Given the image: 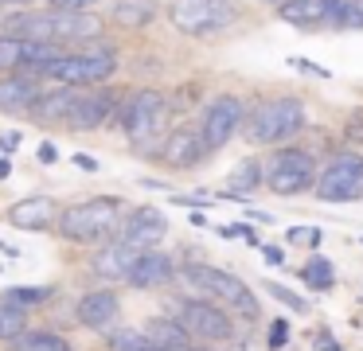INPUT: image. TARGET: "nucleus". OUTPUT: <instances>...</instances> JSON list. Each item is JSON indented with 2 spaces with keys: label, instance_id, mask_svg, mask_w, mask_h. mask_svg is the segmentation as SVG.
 I'll return each mask as SVG.
<instances>
[{
  "label": "nucleus",
  "instance_id": "ddd939ff",
  "mask_svg": "<svg viewBox=\"0 0 363 351\" xmlns=\"http://www.w3.org/2000/svg\"><path fill=\"white\" fill-rule=\"evenodd\" d=\"M74 316H79V324L90 328V332H110L121 320V296L113 293V289H90V293H82Z\"/></svg>",
  "mask_w": 363,
  "mask_h": 351
},
{
  "label": "nucleus",
  "instance_id": "5701e85b",
  "mask_svg": "<svg viewBox=\"0 0 363 351\" xmlns=\"http://www.w3.org/2000/svg\"><path fill=\"white\" fill-rule=\"evenodd\" d=\"M277 16H281L285 23H293V28L313 31L324 23V0H281Z\"/></svg>",
  "mask_w": 363,
  "mask_h": 351
},
{
  "label": "nucleus",
  "instance_id": "49530a36",
  "mask_svg": "<svg viewBox=\"0 0 363 351\" xmlns=\"http://www.w3.org/2000/svg\"><path fill=\"white\" fill-rule=\"evenodd\" d=\"M12 176V160L9 156H0V179H9Z\"/></svg>",
  "mask_w": 363,
  "mask_h": 351
},
{
  "label": "nucleus",
  "instance_id": "37998d69",
  "mask_svg": "<svg viewBox=\"0 0 363 351\" xmlns=\"http://www.w3.org/2000/svg\"><path fill=\"white\" fill-rule=\"evenodd\" d=\"M176 203H180V207H211L215 199H191V195H180Z\"/></svg>",
  "mask_w": 363,
  "mask_h": 351
},
{
  "label": "nucleus",
  "instance_id": "393cba45",
  "mask_svg": "<svg viewBox=\"0 0 363 351\" xmlns=\"http://www.w3.org/2000/svg\"><path fill=\"white\" fill-rule=\"evenodd\" d=\"M51 296H55V289L51 285H9L4 293H0V304H9V308H40V304H48Z\"/></svg>",
  "mask_w": 363,
  "mask_h": 351
},
{
  "label": "nucleus",
  "instance_id": "7c9ffc66",
  "mask_svg": "<svg viewBox=\"0 0 363 351\" xmlns=\"http://www.w3.org/2000/svg\"><path fill=\"white\" fill-rule=\"evenodd\" d=\"M20 332H28V312L0 304V343H12Z\"/></svg>",
  "mask_w": 363,
  "mask_h": 351
},
{
  "label": "nucleus",
  "instance_id": "72a5a7b5",
  "mask_svg": "<svg viewBox=\"0 0 363 351\" xmlns=\"http://www.w3.org/2000/svg\"><path fill=\"white\" fill-rule=\"evenodd\" d=\"M285 340H289V320H274L269 324V351H281L285 347Z\"/></svg>",
  "mask_w": 363,
  "mask_h": 351
},
{
  "label": "nucleus",
  "instance_id": "0eeeda50",
  "mask_svg": "<svg viewBox=\"0 0 363 351\" xmlns=\"http://www.w3.org/2000/svg\"><path fill=\"white\" fill-rule=\"evenodd\" d=\"M168 20H172L176 31H184L191 39H211L223 35L238 20V4L235 0H172Z\"/></svg>",
  "mask_w": 363,
  "mask_h": 351
},
{
  "label": "nucleus",
  "instance_id": "6e6552de",
  "mask_svg": "<svg viewBox=\"0 0 363 351\" xmlns=\"http://www.w3.org/2000/svg\"><path fill=\"white\" fill-rule=\"evenodd\" d=\"M316 156L308 148H297V145H285L262 164V179L269 184L274 195H301L305 187H313L316 179Z\"/></svg>",
  "mask_w": 363,
  "mask_h": 351
},
{
  "label": "nucleus",
  "instance_id": "1a4fd4ad",
  "mask_svg": "<svg viewBox=\"0 0 363 351\" xmlns=\"http://www.w3.org/2000/svg\"><path fill=\"white\" fill-rule=\"evenodd\" d=\"M313 191L320 203H355L363 199V156L336 152L324 168H316Z\"/></svg>",
  "mask_w": 363,
  "mask_h": 351
},
{
  "label": "nucleus",
  "instance_id": "4c0bfd02",
  "mask_svg": "<svg viewBox=\"0 0 363 351\" xmlns=\"http://www.w3.org/2000/svg\"><path fill=\"white\" fill-rule=\"evenodd\" d=\"M344 133H347V140H363V113H355L352 121H347Z\"/></svg>",
  "mask_w": 363,
  "mask_h": 351
},
{
  "label": "nucleus",
  "instance_id": "aec40b11",
  "mask_svg": "<svg viewBox=\"0 0 363 351\" xmlns=\"http://www.w3.org/2000/svg\"><path fill=\"white\" fill-rule=\"evenodd\" d=\"M55 199L51 195H28V199L12 203L9 207V223L16 226V230H48L51 223H55Z\"/></svg>",
  "mask_w": 363,
  "mask_h": 351
},
{
  "label": "nucleus",
  "instance_id": "9b49d317",
  "mask_svg": "<svg viewBox=\"0 0 363 351\" xmlns=\"http://www.w3.org/2000/svg\"><path fill=\"white\" fill-rule=\"evenodd\" d=\"M180 328L188 335H196V340H203V343H230L235 340V320H230V312L215 301H203V296L184 301Z\"/></svg>",
  "mask_w": 363,
  "mask_h": 351
},
{
  "label": "nucleus",
  "instance_id": "a18cd8bd",
  "mask_svg": "<svg viewBox=\"0 0 363 351\" xmlns=\"http://www.w3.org/2000/svg\"><path fill=\"white\" fill-rule=\"evenodd\" d=\"M242 242H246V246H262V238H258V234L250 230V226H246V230H242Z\"/></svg>",
  "mask_w": 363,
  "mask_h": 351
},
{
  "label": "nucleus",
  "instance_id": "c85d7f7f",
  "mask_svg": "<svg viewBox=\"0 0 363 351\" xmlns=\"http://www.w3.org/2000/svg\"><path fill=\"white\" fill-rule=\"evenodd\" d=\"M106 347L110 351H145L149 340H145L141 328H110L106 332Z\"/></svg>",
  "mask_w": 363,
  "mask_h": 351
},
{
  "label": "nucleus",
  "instance_id": "4468645a",
  "mask_svg": "<svg viewBox=\"0 0 363 351\" xmlns=\"http://www.w3.org/2000/svg\"><path fill=\"white\" fill-rule=\"evenodd\" d=\"M207 152L203 137H199L196 125H180V129H172L164 140H160V160L168 164V168H196Z\"/></svg>",
  "mask_w": 363,
  "mask_h": 351
},
{
  "label": "nucleus",
  "instance_id": "f03ea898",
  "mask_svg": "<svg viewBox=\"0 0 363 351\" xmlns=\"http://www.w3.org/2000/svg\"><path fill=\"white\" fill-rule=\"evenodd\" d=\"M9 35L32 43H90L102 35V20L94 12H20L9 20Z\"/></svg>",
  "mask_w": 363,
  "mask_h": 351
},
{
  "label": "nucleus",
  "instance_id": "7ed1b4c3",
  "mask_svg": "<svg viewBox=\"0 0 363 351\" xmlns=\"http://www.w3.org/2000/svg\"><path fill=\"white\" fill-rule=\"evenodd\" d=\"M113 70H118V55H113V47L90 43V47H82V51H63V55H55L48 67H40V74H35V78H51V82H59V86L86 90V86L110 82Z\"/></svg>",
  "mask_w": 363,
  "mask_h": 351
},
{
  "label": "nucleus",
  "instance_id": "c03bdc74",
  "mask_svg": "<svg viewBox=\"0 0 363 351\" xmlns=\"http://www.w3.org/2000/svg\"><path fill=\"white\" fill-rule=\"evenodd\" d=\"M262 254H266V257H269V262H274V265H281V257H285V254H281V250H277V246H262Z\"/></svg>",
  "mask_w": 363,
  "mask_h": 351
},
{
  "label": "nucleus",
  "instance_id": "a211bd4d",
  "mask_svg": "<svg viewBox=\"0 0 363 351\" xmlns=\"http://www.w3.org/2000/svg\"><path fill=\"white\" fill-rule=\"evenodd\" d=\"M168 281H176V262L164 250H141L129 269V285L133 289H164Z\"/></svg>",
  "mask_w": 363,
  "mask_h": 351
},
{
  "label": "nucleus",
  "instance_id": "f257e3e1",
  "mask_svg": "<svg viewBox=\"0 0 363 351\" xmlns=\"http://www.w3.org/2000/svg\"><path fill=\"white\" fill-rule=\"evenodd\" d=\"M176 277L188 285V293H199L203 301L223 304V308L235 312V316L258 320V312H262L258 296H254V289L246 285L242 277H235V273L215 269V265H207V262H188L184 269H176Z\"/></svg>",
  "mask_w": 363,
  "mask_h": 351
},
{
  "label": "nucleus",
  "instance_id": "09e8293b",
  "mask_svg": "<svg viewBox=\"0 0 363 351\" xmlns=\"http://www.w3.org/2000/svg\"><path fill=\"white\" fill-rule=\"evenodd\" d=\"M145 351H157V347H145ZM176 351H199V347H191V343H188V347H176Z\"/></svg>",
  "mask_w": 363,
  "mask_h": 351
},
{
  "label": "nucleus",
  "instance_id": "39448f33",
  "mask_svg": "<svg viewBox=\"0 0 363 351\" xmlns=\"http://www.w3.org/2000/svg\"><path fill=\"white\" fill-rule=\"evenodd\" d=\"M301 129H305V101L293 98V94L258 101L242 121V133L250 145H285Z\"/></svg>",
  "mask_w": 363,
  "mask_h": 351
},
{
  "label": "nucleus",
  "instance_id": "2f4dec72",
  "mask_svg": "<svg viewBox=\"0 0 363 351\" xmlns=\"http://www.w3.org/2000/svg\"><path fill=\"white\" fill-rule=\"evenodd\" d=\"M266 293H274L277 301H281V304H289L293 312H308V304L301 301V296H293V293H289V289H285V285H277V281H269V285H266Z\"/></svg>",
  "mask_w": 363,
  "mask_h": 351
},
{
  "label": "nucleus",
  "instance_id": "bb28decb",
  "mask_svg": "<svg viewBox=\"0 0 363 351\" xmlns=\"http://www.w3.org/2000/svg\"><path fill=\"white\" fill-rule=\"evenodd\" d=\"M301 277H305L308 289H316V293H328L332 285H336V269H332V262L324 254H313L305 262V269H301Z\"/></svg>",
  "mask_w": 363,
  "mask_h": 351
},
{
  "label": "nucleus",
  "instance_id": "de8ad7c7",
  "mask_svg": "<svg viewBox=\"0 0 363 351\" xmlns=\"http://www.w3.org/2000/svg\"><path fill=\"white\" fill-rule=\"evenodd\" d=\"M20 4H35V0H0V8H20Z\"/></svg>",
  "mask_w": 363,
  "mask_h": 351
},
{
  "label": "nucleus",
  "instance_id": "473e14b6",
  "mask_svg": "<svg viewBox=\"0 0 363 351\" xmlns=\"http://www.w3.org/2000/svg\"><path fill=\"white\" fill-rule=\"evenodd\" d=\"M285 238H289V242H308V246H320L324 230H316V226H293V230H285Z\"/></svg>",
  "mask_w": 363,
  "mask_h": 351
},
{
  "label": "nucleus",
  "instance_id": "c9c22d12",
  "mask_svg": "<svg viewBox=\"0 0 363 351\" xmlns=\"http://www.w3.org/2000/svg\"><path fill=\"white\" fill-rule=\"evenodd\" d=\"M293 67L308 70L313 78H332V70H328V67H316V62H308V59H293Z\"/></svg>",
  "mask_w": 363,
  "mask_h": 351
},
{
  "label": "nucleus",
  "instance_id": "e433bc0d",
  "mask_svg": "<svg viewBox=\"0 0 363 351\" xmlns=\"http://www.w3.org/2000/svg\"><path fill=\"white\" fill-rule=\"evenodd\" d=\"M71 164H79L82 172H98V168H102V164H98L94 156H86V152H74V156H71Z\"/></svg>",
  "mask_w": 363,
  "mask_h": 351
},
{
  "label": "nucleus",
  "instance_id": "f3484780",
  "mask_svg": "<svg viewBox=\"0 0 363 351\" xmlns=\"http://www.w3.org/2000/svg\"><path fill=\"white\" fill-rule=\"evenodd\" d=\"M133 262H137V250L113 238V242H102V250H94V257H90V273H94L98 281H106V285H113V281H129Z\"/></svg>",
  "mask_w": 363,
  "mask_h": 351
},
{
  "label": "nucleus",
  "instance_id": "58836bf2",
  "mask_svg": "<svg viewBox=\"0 0 363 351\" xmlns=\"http://www.w3.org/2000/svg\"><path fill=\"white\" fill-rule=\"evenodd\" d=\"M20 148V133H0V152H16Z\"/></svg>",
  "mask_w": 363,
  "mask_h": 351
},
{
  "label": "nucleus",
  "instance_id": "4be33fe9",
  "mask_svg": "<svg viewBox=\"0 0 363 351\" xmlns=\"http://www.w3.org/2000/svg\"><path fill=\"white\" fill-rule=\"evenodd\" d=\"M145 340H149V347H157V351H176V347H188L191 343V335L180 328V320H168V316H152V320H145Z\"/></svg>",
  "mask_w": 363,
  "mask_h": 351
},
{
  "label": "nucleus",
  "instance_id": "cd10ccee",
  "mask_svg": "<svg viewBox=\"0 0 363 351\" xmlns=\"http://www.w3.org/2000/svg\"><path fill=\"white\" fill-rule=\"evenodd\" d=\"M258 184H262V164H258V160H242V164H238V168L227 176V191H235V195L254 191Z\"/></svg>",
  "mask_w": 363,
  "mask_h": 351
},
{
  "label": "nucleus",
  "instance_id": "b1692460",
  "mask_svg": "<svg viewBox=\"0 0 363 351\" xmlns=\"http://www.w3.org/2000/svg\"><path fill=\"white\" fill-rule=\"evenodd\" d=\"M9 351H74V343L63 340L59 332H48V328H28L9 343Z\"/></svg>",
  "mask_w": 363,
  "mask_h": 351
},
{
  "label": "nucleus",
  "instance_id": "dca6fc26",
  "mask_svg": "<svg viewBox=\"0 0 363 351\" xmlns=\"http://www.w3.org/2000/svg\"><path fill=\"white\" fill-rule=\"evenodd\" d=\"M82 90H74V86H55V90H40V98L32 101V109H28V117H32L35 125H67L74 113V106H79Z\"/></svg>",
  "mask_w": 363,
  "mask_h": 351
},
{
  "label": "nucleus",
  "instance_id": "2eb2a0df",
  "mask_svg": "<svg viewBox=\"0 0 363 351\" xmlns=\"http://www.w3.org/2000/svg\"><path fill=\"white\" fill-rule=\"evenodd\" d=\"M118 101H121V94L110 90V86H102V90H82V98H79V106H74L67 125L71 129H98V125H106L121 109Z\"/></svg>",
  "mask_w": 363,
  "mask_h": 351
},
{
  "label": "nucleus",
  "instance_id": "412c9836",
  "mask_svg": "<svg viewBox=\"0 0 363 351\" xmlns=\"http://www.w3.org/2000/svg\"><path fill=\"white\" fill-rule=\"evenodd\" d=\"M160 12H164V8H160L157 0H118L113 12H110V20L118 23V28H125V31H141V28H149Z\"/></svg>",
  "mask_w": 363,
  "mask_h": 351
},
{
  "label": "nucleus",
  "instance_id": "6ab92c4d",
  "mask_svg": "<svg viewBox=\"0 0 363 351\" xmlns=\"http://www.w3.org/2000/svg\"><path fill=\"white\" fill-rule=\"evenodd\" d=\"M40 78L32 74H20V70L0 74V113H28L32 101L40 98Z\"/></svg>",
  "mask_w": 363,
  "mask_h": 351
},
{
  "label": "nucleus",
  "instance_id": "a878e982",
  "mask_svg": "<svg viewBox=\"0 0 363 351\" xmlns=\"http://www.w3.org/2000/svg\"><path fill=\"white\" fill-rule=\"evenodd\" d=\"M324 23L332 28H363V0H324Z\"/></svg>",
  "mask_w": 363,
  "mask_h": 351
},
{
  "label": "nucleus",
  "instance_id": "f8f14e48",
  "mask_svg": "<svg viewBox=\"0 0 363 351\" xmlns=\"http://www.w3.org/2000/svg\"><path fill=\"white\" fill-rule=\"evenodd\" d=\"M164 234H168L164 211L152 207V203H141V207H133L129 215H121V223H118V230H113V238L125 242V246H133L137 254H141V250H160Z\"/></svg>",
  "mask_w": 363,
  "mask_h": 351
},
{
  "label": "nucleus",
  "instance_id": "423d86ee",
  "mask_svg": "<svg viewBox=\"0 0 363 351\" xmlns=\"http://www.w3.org/2000/svg\"><path fill=\"white\" fill-rule=\"evenodd\" d=\"M121 121H125V137L129 145L149 148L152 140H164L168 133V113H172V101H168L164 90H152V86H141L129 98H121Z\"/></svg>",
  "mask_w": 363,
  "mask_h": 351
},
{
  "label": "nucleus",
  "instance_id": "a19ab883",
  "mask_svg": "<svg viewBox=\"0 0 363 351\" xmlns=\"http://www.w3.org/2000/svg\"><path fill=\"white\" fill-rule=\"evenodd\" d=\"M242 230H246L242 223H227V226H219V234H223V238H242Z\"/></svg>",
  "mask_w": 363,
  "mask_h": 351
},
{
  "label": "nucleus",
  "instance_id": "79ce46f5",
  "mask_svg": "<svg viewBox=\"0 0 363 351\" xmlns=\"http://www.w3.org/2000/svg\"><path fill=\"white\" fill-rule=\"evenodd\" d=\"M316 347H324V351H340V343L332 340L328 332H316Z\"/></svg>",
  "mask_w": 363,
  "mask_h": 351
},
{
  "label": "nucleus",
  "instance_id": "c756f323",
  "mask_svg": "<svg viewBox=\"0 0 363 351\" xmlns=\"http://www.w3.org/2000/svg\"><path fill=\"white\" fill-rule=\"evenodd\" d=\"M24 67V39L20 35H0V74H12V70Z\"/></svg>",
  "mask_w": 363,
  "mask_h": 351
},
{
  "label": "nucleus",
  "instance_id": "20e7f679",
  "mask_svg": "<svg viewBox=\"0 0 363 351\" xmlns=\"http://www.w3.org/2000/svg\"><path fill=\"white\" fill-rule=\"evenodd\" d=\"M121 223V195H90L59 215V234L74 246H98Z\"/></svg>",
  "mask_w": 363,
  "mask_h": 351
},
{
  "label": "nucleus",
  "instance_id": "f704fd0d",
  "mask_svg": "<svg viewBox=\"0 0 363 351\" xmlns=\"http://www.w3.org/2000/svg\"><path fill=\"white\" fill-rule=\"evenodd\" d=\"M55 12H86V8H94L98 0H48Z\"/></svg>",
  "mask_w": 363,
  "mask_h": 351
},
{
  "label": "nucleus",
  "instance_id": "ea45409f",
  "mask_svg": "<svg viewBox=\"0 0 363 351\" xmlns=\"http://www.w3.org/2000/svg\"><path fill=\"white\" fill-rule=\"evenodd\" d=\"M35 156H40V160H43V164H55V160H59V152H55V145H48V140H43V145H40V152H35Z\"/></svg>",
  "mask_w": 363,
  "mask_h": 351
},
{
  "label": "nucleus",
  "instance_id": "9d476101",
  "mask_svg": "<svg viewBox=\"0 0 363 351\" xmlns=\"http://www.w3.org/2000/svg\"><path fill=\"white\" fill-rule=\"evenodd\" d=\"M246 121V101L238 98V94H219V98L207 101L203 109V121L196 125L199 137H203L207 152H219V148H227V140H235V133L242 129Z\"/></svg>",
  "mask_w": 363,
  "mask_h": 351
}]
</instances>
